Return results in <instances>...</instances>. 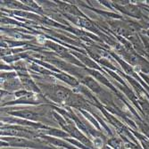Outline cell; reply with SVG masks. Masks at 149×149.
Listing matches in <instances>:
<instances>
[{"label": "cell", "mask_w": 149, "mask_h": 149, "mask_svg": "<svg viewBox=\"0 0 149 149\" xmlns=\"http://www.w3.org/2000/svg\"><path fill=\"white\" fill-rule=\"evenodd\" d=\"M44 88L47 96L49 97L52 100L56 102H68L69 99L72 97V92L62 86H52V85H40Z\"/></svg>", "instance_id": "6da1fadb"}, {"label": "cell", "mask_w": 149, "mask_h": 149, "mask_svg": "<svg viewBox=\"0 0 149 149\" xmlns=\"http://www.w3.org/2000/svg\"><path fill=\"white\" fill-rule=\"evenodd\" d=\"M13 115L19 116L22 118H25L28 120H40V114L38 113L31 111V110H21L18 112H12L10 113Z\"/></svg>", "instance_id": "3957f363"}, {"label": "cell", "mask_w": 149, "mask_h": 149, "mask_svg": "<svg viewBox=\"0 0 149 149\" xmlns=\"http://www.w3.org/2000/svg\"><path fill=\"white\" fill-rule=\"evenodd\" d=\"M22 86L28 90H31V91H36V92H38V88L36 87V85L33 83V81L29 79V78H22Z\"/></svg>", "instance_id": "5b68a950"}, {"label": "cell", "mask_w": 149, "mask_h": 149, "mask_svg": "<svg viewBox=\"0 0 149 149\" xmlns=\"http://www.w3.org/2000/svg\"><path fill=\"white\" fill-rule=\"evenodd\" d=\"M22 85H21V81L17 79H6L5 83H4V88L6 89H8L10 91L13 90H19L21 88Z\"/></svg>", "instance_id": "277c9868"}, {"label": "cell", "mask_w": 149, "mask_h": 149, "mask_svg": "<svg viewBox=\"0 0 149 149\" xmlns=\"http://www.w3.org/2000/svg\"><path fill=\"white\" fill-rule=\"evenodd\" d=\"M84 83L87 85V86H88V88H90L92 90H94L95 92H97V93H98L99 91H101V88H100V87H99V85L95 81L94 79H92L91 78H85L84 79Z\"/></svg>", "instance_id": "8992f818"}, {"label": "cell", "mask_w": 149, "mask_h": 149, "mask_svg": "<svg viewBox=\"0 0 149 149\" xmlns=\"http://www.w3.org/2000/svg\"><path fill=\"white\" fill-rule=\"evenodd\" d=\"M41 138L46 141V144L47 145H53L55 146H59V147H63L66 149H76L74 146L70 145L69 143H67L63 140H61L59 139L52 138V137H47V136H41Z\"/></svg>", "instance_id": "7a4b0ae2"}, {"label": "cell", "mask_w": 149, "mask_h": 149, "mask_svg": "<svg viewBox=\"0 0 149 149\" xmlns=\"http://www.w3.org/2000/svg\"><path fill=\"white\" fill-rule=\"evenodd\" d=\"M56 76H57L59 79H61L62 80L65 81V82H67L68 84H70V85H72V86H73V87L78 85V81H77L74 78H72V77H71V76H69V75H67L66 73L56 74Z\"/></svg>", "instance_id": "52a82bcc"}]
</instances>
